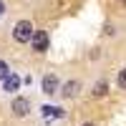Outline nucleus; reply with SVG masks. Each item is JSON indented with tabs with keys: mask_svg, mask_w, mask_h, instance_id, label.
<instances>
[{
	"mask_svg": "<svg viewBox=\"0 0 126 126\" xmlns=\"http://www.w3.org/2000/svg\"><path fill=\"white\" fill-rule=\"evenodd\" d=\"M43 116H56V119H61V116H63V111L56 109V106H43Z\"/></svg>",
	"mask_w": 126,
	"mask_h": 126,
	"instance_id": "8",
	"label": "nucleus"
},
{
	"mask_svg": "<svg viewBox=\"0 0 126 126\" xmlns=\"http://www.w3.org/2000/svg\"><path fill=\"white\" fill-rule=\"evenodd\" d=\"M78 88H81L78 81H68V83H63V88L58 93H63V98H76L78 96Z\"/></svg>",
	"mask_w": 126,
	"mask_h": 126,
	"instance_id": "6",
	"label": "nucleus"
},
{
	"mask_svg": "<svg viewBox=\"0 0 126 126\" xmlns=\"http://www.w3.org/2000/svg\"><path fill=\"white\" fill-rule=\"evenodd\" d=\"M81 126H96V124H91V121H88V124H81Z\"/></svg>",
	"mask_w": 126,
	"mask_h": 126,
	"instance_id": "11",
	"label": "nucleus"
},
{
	"mask_svg": "<svg viewBox=\"0 0 126 126\" xmlns=\"http://www.w3.org/2000/svg\"><path fill=\"white\" fill-rule=\"evenodd\" d=\"M8 73H10V68H8V63H5V61H0V81H3V78L8 76Z\"/></svg>",
	"mask_w": 126,
	"mask_h": 126,
	"instance_id": "10",
	"label": "nucleus"
},
{
	"mask_svg": "<svg viewBox=\"0 0 126 126\" xmlns=\"http://www.w3.org/2000/svg\"><path fill=\"white\" fill-rule=\"evenodd\" d=\"M40 88H43V93H48V96H56V93L61 91V81H58V76H53V73L43 76V81H40Z\"/></svg>",
	"mask_w": 126,
	"mask_h": 126,
	"instance_id": "3",
	"label": "nucleus"
},
{
	"mask_svg": "<svg viewBox=\"0 0 126 126\" xmlns=\"http://www.w3.org/2000/svg\"><path fill=\"white\" fill-rule=\"evenodd\" d=\"M13 113L15 116H28L30 113V101L28 98H13Z\"/></svg>",
	"mask_w": 126,
	"mask_h": 126,
	"instance_id": "4",
	"label": "nucleus"
},
{
	"mask_svg": "<svg viewBox=\"0 0 126 126\" xmlns=\"http://www.w3.org/2000/svg\"><path fill=\"white\" fill-rule=\"evenodd\" d=\"M116 83H119V88H124V91H126V68H124V71L119 73V78H116Z\"/></svg>",
	"mask_w": 126,
	"mask_h": 126,
	"instance_id": "9",
	"label": "nucleus"
},
{
	"mask_svg": "<svg viewBox=\"0 0 126 126\" xmlns=\"http://www.w3.org/2000/svg\"><path fill=\"white\" fill-rule=\"evenodd\" d=\"M3 10H5V5H3V3H0V13H3Z\"/></svg>",
	"mask_w": 126,
	"mask_h": 126,
	"instance_id": "12",
	"label": "nucleus"
},
{
	"mask_svg": "<svg viewBox=\"0 0 126 126\" xmlns=\"http://www.w3.org/2000/svg\"><path fill=\"white\" fill-rule=\"evenodd\" d=\"M48 43H50V38H48V33H46V30H33L30 46H33V50H35V53H46Z\"/></svg>",
	"mask_w": 126,
	"mask_h": 126,
	"instance_id": "2",
	"label": "nucleus"
},
{
	"mask_svg": "<svg viewBox=\"0 0 126 126\" xmlns=\"http://www.w3.org/2000/svg\"><path fill=\"white\" fill-rule=\"evenodd\" d=\"M18 88H20V76H15V73H8V76L3 78V91L13 93V91H18Z\"/></svg>",
	"mask_w": 126,
	"mask_h": 126,
	"instance_id": "5",
	"label": "nucleus"
},
{
	"mask_svg": "<svg viewBox=\"0 0 126 126\" xmlns=\"http://www.w3.org/2000/svg\"><path fill=\"white\" fill-rule=\"evenodd\" d=\"M33 38V23L30 20H18L13 25V40L15 43H28Z\"/></svg>",
	"mask_w": 126,
	"mask_h": 126,
	"instance_id": "1",
	"label": "nucleus"
},
{
	"mask_svg": "<svg viewBox=\"0 0 126 126\" xmlns=\"http://www.w3.org/2000/svg\"><path fill=\"white\" fill-rule=\"evenodd\" d=\"M106 91H109V86H106V81H98L96 86H93V96H106Z\"/></svg>",
	"mask_w": 126,
	"mask_h": 126,
	"instance_id": "7",
	"label": "nucleus"
}]
</instances>
